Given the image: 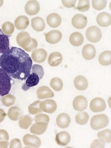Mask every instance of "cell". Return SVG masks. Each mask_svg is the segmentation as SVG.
Instances as JSON below:
<instances>
[{"label": "cell", "instance_id": "1", "mask_svg": "<svg viewBox=\"0 0 111 148\" xmlns=\"http://www.w3.org/2000/svg\"><path fill=\"white\" fill-rule=\"evenodd\" d=\"M33 60L29 55L21 49L12 47L0 55V67L12 78L25 80L31 73Z\"/></svg>", "mask_w": 111, "mask_h": 148}, {"label": "cell", "instance_id": "2", "mask_svg": "<svg viewBox=\"0 0 111 148\" xmlns=\"http://www.w3.org/2000/svg\"><path fill=\"white\" fill-rule=\"evenodd\" d=\"M44 75V70L42 66L34 64L32 66L30 76L26 79L25 83L22 86V90L26 91L31 87L37 86Z\"/></svg>", "mask_w": 111, "mask_h": 148}, {"label": "cell", "instance_id": "3", "mask_svg": "<svg viewBox=\"0 0 111 148\" xmlns=\"http://www.w3.org/2000/svg\"><path fill=\"white\" fill-rule=\"evenodd\" d=\"M11 77L1 68H0V95L4 96L9 93L11 88Z\"/></svg>", "mask_w": 111, "mask_h": 148}, {"label": "cell", "instance_id": "4", "mask_svg": "<svg viewBox=\"0 0 111 148\" xmlns=\"http://www.w3.org/2000/svg\"><path fill=\"white\" fill-rule=\"evenodd\" d=\"M109 124L108 117L105 114H99L94 116L91 120V127L94 130L104 128Z\"/></svg>", "mask_w": 111, "mask_h": 148}, {"label": "cell", "instance_id": "5", "mask_svg": "<svg viewBox=\"0 0 111 148\" xmlns=\"http://www.w3.org/2000/svg\"><path fill=\"white\" fill-rule=\"evenodd\" d=\"M86 36L89 42L92 43H97L99 42L102 38V32L98 27L92 26L87 29L86 31Z\"/></svg>", "mask_w": 111, "mask_h": 148}, {"label": "cell", "instance_id": "6", "mask_svg": "<svg viewBox=\"0 0 111 148\" xmlns=\"http://www.w3.org/2000/svg\"><path fill=\"white\" fill-rule=\"evenodd\" d=\"M87 18L82 14H76L72 19V26L78 29H84L87 25Z\"/></svg>", "mask_w": 111, "mask_h": 148}, {"label": "cell", "instance_id": "7", "mask_svg": "<svg viewBox=\"0 0 111 148\" xmlns=\"http://www.w3.org/2000/svg\"><path fill=\"white\" fill-rule=\"evenodd\" d=\"M106 103L102 98L97 97L94 98L90 103V109L94 112H102L106 109Z\"/></svg>", "mask_w": 111, "mask_h": 148}, {"label": "cell", "instance_id": "8", "mask_svg": "<svg viewBox=\"0 0 111 148\" xmlns=\"http://www.w3.org/2000/svg\"><path fill=\"white\" fill-rule=\"evenodd\" d=\"M40 108L43 112L48 114H52L56 111L57 109V104L53 100H46L41 101Z\"/></svg>", "mask_w": 111, "mask_h": 148}, {"label": "cell", "instance_id": "9", "mask_svg": "<svg viewBox=\"0 0 111 148\" xmlns=\"http://www.w3.org/2000/svg\"><path fill=\"white\" fill-rule=\"evenodd\" d=\"M72 106L75 110L80 112L83 111L87 108L88 101L85 97L78 95L74 98Z\"/></svg>", "mask_w": 111, "mask_h": 148}, {"label": "cell", "instance_id": "10", "mask_svg": "<svg viewBox=\"0 0 111 148\" xmlns=\"http://www.w3.org/2000/svg\"><path fill=\"white\" fill-rule=\"evenodd\" d=\"M40 10V5L36 0H31L28 1L25 6V12L30 16L37 14Z\"/></svg>", "mask_w": 111, "mask_h": 148}, {"label": "cell", "instance_id": "11", "mask_svg": "<svg viewBox=\"0 0 111 148\" xmlns=\"http://www.w3.org/2000/svg\"><path fill=\"white\" fill-rule=\"evenodd\" d=\"M23 142L25 145L34 147H39L41 145V142L40 139L37 136L26 134L23 137Z\"/></svg>", "mask_w": 111, "mask_h": 148}, {"label": "cell", "instance_id": "12", "mask_svg": "<svg viewBox=\"0 0 111 148\" xmlns=\"http://www.w3.org/2000/svg\"><path fill=\"white\" fill-rule=\"evenodd\" d=\"M16 40L17 44L24 49L30 45L31 40V38L29 33L23 31L18 34L17 36Z\"/></svg>", "mask_w": 111, "mask_h": 148}, {"label": "cell", "instance_id": "13", "mask_svg": "<svg viewBox=\"0 0 111 148\" xmlns=\"http://www.w3.org/2000/svg\"><path fill=\"white\" fill-rule=\"evenodd\" d=\"M62 33L57 30H53L45 35L46 41L50 44H56L62 39Z\"/></svg>", "mask_w": 111, "mask_h": 148}, {"label": "cell", "instance_id": "14", "mask_svg": "<svg viewBox=\"0 0 111 148\" xmlns=\"http://www.w3.org/2000/svg\"><path fill=\"white\" fill-rule=\"evenodd\" d=\"M47 58V52L44 49H38L34 51L31 55V59L38 63H41L45 61Z\"/></svg>", "mask_w": 111, "mask_h": 148}, {"label": "cell", "instance_id": "15", "mask_svg": "<svg viewBox=\"0 0 111 148\" xmlns=\"http://www.w3.org/2000/svg\"><path fill=\"white\" fill-rule=\"evenodd\" d=\"M96 22L100 27H107L111 24V16L108 12H101L96 16Z\"/></svg>", "mask_w": 111, "mask_h": 148}, {"label": "cell", "instance_id": "16", "mask_svg": "<svg viewBox=\"0 0 111 148\" xmlns=\"http://www.w3.org/2000/svg\"><path fill=\"white\" fill-rule=\"evenodd\" d=\"M82 56L86 60H92L96 56L95 47L91 44L85 45L82 49Z\"/></svg>", "mask_w": 111, "mask_h": 148}, {"label": "cell", "instance_id": "17", "mask_svg": "<svg viewBox=\"0 0 111 148\" xmlns=\"http://www.w3.org/2000/svg\"><path fill=\"white\" fill-rule=\"evenodd\" d=\"M48 125L44 122H37L31 127L30 132L35 135H42L46 131Z\"/></svg>", "mask_w": 111, "mask_h": 148}, {"label": "cell", "instance_id": "18", "mask_svg": "<svg viewBox=\"0 0 111 148\" xmlns=\"http://www.w3.org/2000/svg\"><path fill=\"white\" fill-rule=\"evenodd\" d=\"M37 95L40 100L47 99L52 98L54 96V93L48 87L43 86L39 87L37 90Z\"/></svg>", "mask_w": 111, "mask_h": 148}, {"label": "cell", "instance_id": "19", "mask_svg": "<svg viewBox=\"0 0 111 148\" xmlns=\"http://www.w3.org/2000/svg\"><path fill=\"white\" fill-rule=\"evenodd\" d=\"M46 22L50 27L55 28L60 25L62 22V19L58 14L52 13L47 16Z\"/></svg>", "mask_w": 111, "mask_h": 148}, {"label": "cell", "instance_id": "20", "mask_svg": "<svg viewBox=\"0 0 111 148\" xmlns=\"http://www.w3.org/2000/svg\"><path fill=\"white\" fill-rule=\"evenodd\" d=\"M10 40L8 36L0 30V53L4 54L10 50Z\"/></svg>", "mask_w": 111, "mask_h": 148}, {"label": "cell", "instance_id": "21", "mask_svg": "<svg viewBox=\"0 0 111 148\" xmlns=\"http://www.w3.org/2000/svg\"><path fill=\"white\" fill-rule=\"evenodd\" d=\"M56 122L57 125L61 128H67L70 125L71 118L66 113L60 114L57 118Z\"/></svg>", "mask_w": 111, "mask_h": 148}, {"label": "cell", "instance_id": "22", "mask_svg": "<svg viewBox=\"0 0 111 148\" xmlns=\"http://www.w3.org/2000/svg\"><path fill=\"white\" fill-rule=\"evenodd\" d=\"M29 19L26 16L21 15L15 20V27L20 31L25 30L29 26Z\"/></svg>", "mask_w": 111, "mask_h": 148}, {"label": "cell", "instance_id": "23", "mask_svg": "<svg viewBox=\"0 0 111 148\" xmlns=\"http://www.w3.org/2000/svg\"><path fill=\"white\" fill-rule=\"evenodd\" d=\"M71 140L70 135L65 131L58 133L55 136V141L58 145L67 146Z\"/></svg>", "mask_w": 111, "mask_h": 148}, {"label": "cell", "instance_id": "24", "mask_svg": "<svg viewBox=\"0 0 111 148\" xmlns=\"http://www.w3.org/2000/svg\"><path fill=\"white\" fill-rule=\"evenodd\" d=\"M74 84L77 90L83 91L87 88L88 86V82L85 77L79 75L75 78Z\"/></svg>", "mask_w": 111, "mask_h": 148}, {"label": "cell", "instance_id": "25", "mask_svg": "<svg viewBox=\"0 0 111 148\" xmlns=\"http://www.w3.org/2000/svg\"><path fill=\"white\" fill-rule=\"evenodd\" d=\"M62 60L63 58L61 53L58 52H55L49 55L48 62L49 66L52 67H56L62 63Z\"/></svg>", "mask_w": 111, "mask_h": 148}, {"label": "cell", "instance_id": "26", "mask_svg": "<svg viewBox=\"0 0 111 148\" xmlns=\"http://www.w3.org/2000/svg\"><path fill=\"white\" fill-rule=\"evenodd\" d=\"M23 116L22 110L18 107L14 106L11 107L8 111V116L12 121H18Z\"/></svg>", "mask_w": 111, "mask_h": 148}, {"label": "cell", "instance_id": "27", "mask_svg": "<svg viewBox=\"0 0 111 148\" xmlns=\"http://www.w3.org/2000/svg\"><path fill=\"white\" fill-rule=\"evenodd\" d=\"M32 28L37 32L43 31L45 28V23L41 17H35L31 20Z\"/></svg>", "mask_w": 111, "mask_h": 148}, {"label": "cell", "instance_id": "28", "mask_svg": "<svg viewBox=\"0 0 111 148\" xmlns=\"http://www.w3.org/2000/svg\"><path fill=\"white\" fill-rule=\"evenodd\" d=\"M84 38L82 34L78 32L72 33L69 36V42L74 46H79L84 42Z\"/></svg>", "mask_w": 111, "mask_h": 148}, {"label": "cell", "instance_id": "29", "mask_svg": "<svg viewBox=\"0 0 111 148\" xmlns=\"http://www.w3.org/2000/svg\"><path fill=\"white\" fill-rule=\"evenodd\" d=\"M33 118L29 115H24L22 116L18 122V124L19 128L23 130H27L29 128L33 122Z\"/></svg>", "mask_w": 111, "mask_h": 148}, {"label": "cell", "instance_id": "30", "mask_svg": "<svg viewBox=\"0 0 111 148\" xmlns=\"http://www.w3.org/2000/svg\"><path fill=\"white\" fill-rule=\"evenodd\" d=\"M99 62L102 66H109L111 64L110 51H105L99 56Z\"/></svg>", "mask_w": 111, "mask_h": 148}, {"label": "cell", "instance_id": "31", "mask_svg": "<svg viewBox=\"0 0 111 148\" xmlns=\"http://www.w3.org/2000/svg\"><path fill=\"white\" fill-rule=\"evenodd\" d=\"M89 116L86 112H80L78 113L75 116V121L77 124L79 125H85L88 122Z\"/></svg>", "mask_w": 111, "mask_h": 148}, {"label": "cell", "instance_id": "32", "mask_svg": "<svg viewBox=\"0 0 111 148\" xmlns=\"http://www.w3.org/2000/svg\"><path fill=\"white\" fill-rule=\"evenodd\" d=\"M98 138L105 143H110L111 142V131L109 129L100 131L97 134Z\"/></svg>", "mask_w": 111, "mask_h": 148}, {"label": "cell", "instance_id": "33", "mask_svg": "<svg viewBox=\"0 0 111 148\" xmlns=\"http://www.w3.org/2000/svg\"><path fill=\"white\" fill-rule=\"evenodd\" d=\"M50 86L56 91H60L63 88V82L58 77L52 78L50 81Z\"/></svg>", "mask_w": 111, "mask_h": 148}, {"label": "cell", "instance_id": "34", "mask_svg": "<svg viewBox=\"0 0 111 148\" xmlns=\"http://www.w3.org/2000/svg\"><path fill=\"white\" fill-rule=\"evenodd\" d=\"M15 27L11 22H6L2 25V31L6 35H11L14 32Z\"/></svg>", "mask_w": 111, "mask_h": 148}, {"label": "cell", "instance_id": "35", "mask_svg": "<svg viewBox=\"0 0 111 148\" xmlns=\"http://www.w3.org/2000/svg\"><path fill=\"white\" fill-rule=\"evenodd\" d=\"M3 104L6 107H10L15 104V97L12 94H7L3 96L2 98Z\"/></svg>", "mask_w": 111, "mask_h": 148}, {"label": "cell", "instance_id": "36", "mask_svg": "<svg viewBox=\"0 0 111 148\" xmlns=\"http://www.w3.org/2000/svg\"><path fill=\"white\" fill-rule=\"evenodd\" d=\"M90 8V2L89 0H79L76 9L80 12H86Z\"/></svg>", "mask_w": 111, "mask_h": 148}, {"label": "cell", "instance_id": "37", "mask_svg": "<svg viewBox=\"0 0 111 148\" xmlns=\"http://www.w3.org/2000/svg\"><path fill=\"white\" fill-rule=\"evenodd\" d=\"M40 103L41 101L40 100L35 101L28 107V112L30 114L35 115L38 113H41L42 112V111L40 108Z\"/></svg>", "mask_w": 111, "mask_h": 148}, {"label": "cell", "instance_id": "38", "mask_svg": "<svg viewBox=\"0 0 111 148\" xmlns=\"http://www.w3.org/2000/svg\"><path fill=\"white\" fill-rule=\"evenodd\" d=\"M107 1L106 0H92V5L93 8L97 10L100 11L104 9L106 6Z\"/></svg>", "mask_w": 111, "mask_h": 148}, {"label": "cell", "instance_id": "39", "mask_svg": "<svg viewBox=\"0 0 111 148\" xmlns=\"http://www.w3.org/2000/svg\"><path fill=\"white\" fill-rule=\"evenodd\" d=\"M38 47V42L37 41L34 39V38H31V42L30 43V45L28 46L27 47H25L24 49L26 51V52H32L33 51H35V49L37 48Z\"/></svg>", "mask_w": 111, "mask_h": 148}, {"label": "cell", "instance_id": "40", "mask_svg": "<svg viewBox=\"0 0 111 148\" xmlns=\"http://www.w3.org/2000/svg\"><path fill=\"white\" fill-rule=\"evenodd\" d=\"M34 121L35 122H44L46 123H49V117L44 114H39L35 115Z\"/></svg>", "mask_w": 111, "mask_h": 148}, {"label": "cell", "instance_id": "41", "mask_svg": "<svg viewBox=\"0 0 111 148\" xmlns=\"http://www.w3.org/2000/svg\"><path fill=\"white\" fill-rule=\"evenodd\" d=\"M105 147V143L99 139L94 140L91 145V148H96V147L103 148Z\"/></svg>", "mask_w": 111, "mask_h": 148}, {"label": "cell", "instance_id": "42", "mask_svg": "<svg viewBox=\"0 0 111 148\" xmlns=\"http://www.w3.org/2000/svg\"><path fill=\"white\" fill-rule=\"evenodd\" d=\"M10 148H21L22 144L21 140L18 138L13 139L10 143Z\"/></svg>", "mask_w": 111, "mask_h": 148}, {"label": "cell", "instance_id": "43", "mask_svg": "<svg viewBox=\"0 0 111 148\" xmlns=\"http://www.w3.org/2000/svg\"><path fill=\"white\" fill-rule=\"evenodd\" d=\"M76 0H62V3L67 8H72L75 6Z\"/></svg>", "mask_w": 111, "mask_h": 148}, {"label": "cell", "instance_id": "44", "mask_svg": "<svg viewBox=\"0 0 111 148\" xmlns=\"http://www.w3.org/2000/svg\"><path fill=\"white\" fill-rule=\"evenodd\" d=\"M9 135L8 132L4 130H0V141L6 140L8 141Z\"/></svg>", "mask_w": 111, "mask_h": 148}, {"label": "cell", "instance_id": "45", "mask_svg": "<svg viewBox=\"0 0 111 148\" xmlns=\"http://www.w3.org/2000/svg\"><path fill=\"white\" fill-rule=\"evenodd\" d=\"M6 116V113L3 109L0 108V123L2 122Z\"/></svg>", "mask_w": 111, "mask_h": 148}, {"label": "cell", "instance_id": "46", "mask_svg": "<svg viewBox=\"0 0 111 148\" xmlns=\"http://www.w3.org/2000/svg\"><path fill=\"white\" fill-rule=\"evenodd\" d=\"M9 145L8 141L1 140L0 141V147L1 148H7Z\"/></svg>", "mask_w": 111, "mask_h": 148}, {"label": "cell", "instance_id": "47", "mask_svg": "<svg viewBox=\"0 0 111 148\" xmlns=\"http://www.w3.org/2000/svg\"><path fill=\"white\" fill-rule=\"evenodd\" d=\"M3 0H0V7H1L3 5Z\"/></svg>", "mask_w": 111, "mask_h": 148}]
</instances>
